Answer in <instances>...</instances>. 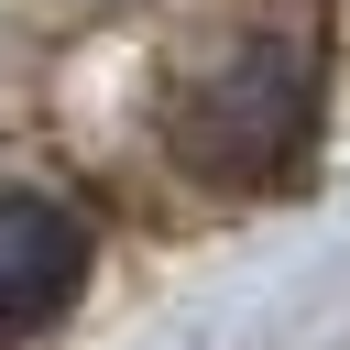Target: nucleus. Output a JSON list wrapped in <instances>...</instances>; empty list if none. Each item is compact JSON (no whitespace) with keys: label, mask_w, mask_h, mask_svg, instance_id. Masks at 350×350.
I'll use <instances>...</instances> for the list:
<instances>
[{"label":"nucleus","mask_w":350,"mask_h":350,"mask_svg":"<svg viewBox=\"0 0 350 350\" xmlns=\"http://www.w3.org/2000/svg\"><path fill=\"white\" fill-rule=\"evenodd\" d=\"M88 262H98V241H88V208L77 197H55V186H0V350H22V339H44L77 295H88Z\"/></svg>","instance_id":"2"},{"label":"nucleus","mask_w":350,"mask_h":350,"mask_svg":"<svg viewBox=\"0 0 350 350\" xmlns=\"http://www.w3.org/2000/svg\"><path fill=\"white\" fill-rule=\"evenodd\" d=\"M317 33L306 22H252L230 33L175 98H164V153L208 197H262L295 186L317 153Z\"/></svg>","instance_id":"1"}]
</instances>
